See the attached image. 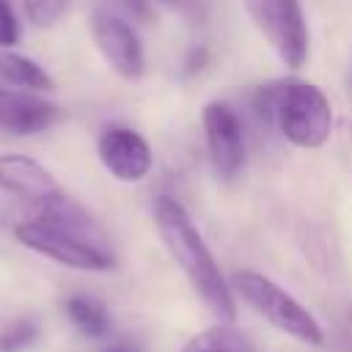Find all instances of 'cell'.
<instances>
[{"label":"cell","mask_w":352,"mask_h":352,"mask_svg":"<svg viewBox=\"0 0 352 352\" xmlns=\"http://www.w3.org/2000/svg\"><path fill=\"white\" fill-rule=\"evenodd\" d=\"M14 236L19 245H25L33 253H41L69 270L82 272H104L113 270L116 256L107 245H96L74 231H66L60 226H52L38 217H28L14 226Z\"/></svg>","instance_id":"277c9868"},{"label":"cell","mask_w":352,"mask_h":352,"mask_svg":"<svg viewBox=\"0 0 352 352\" xmlns=\"http://www.w3.org/2000/svg\"><path fill=\"white\" fill-rule=\"evenodd\" d=\"M231 289L275 330L292 336L300 344H311V346L324 344V330L316 322V316L267 275L256 270H239L231 278Z\"/></svg>","instance_id":"3957f363"},{"label":"cell","mask_w":352,"mask_h":352,"mask_svg":"<svg viewBox=\"0 0 352 352\" xmlns=\"http://www.w3.org/2000/svg\"><path fill=\"white\" fill-rule=\"evenodd\" d=\"M38 338V322L30 316H16L0 327V352H25Z\"/></svg>","instance_id":"5bb4252c"},{"label":"cell","mask_w":352,"mask_h":352,"mask_svg":"<svg viewBox=\"0 0 352 352\" xmlns=\"http://www.w3.org/2000/svg\"><path fill=\"white\" fill-rule=\"evenodd\" d=\"M0 190L30 204L60 192L52 173L28 154H0Z\"/></svg>","instance_id":"30bf717a"},{"label":"cell","mask_w":352,"mask_h":352,"mask_svg":"<svg viewBox=\"0 0 352 352\" xmlns=\"http://www.w3.org/2000/svg\"><path fill=\"white\" fill-rule=\"evenodd\" d=\"M19 19L11 0H0V50H14L19 44Z\"/></svg>","instance_id":"2e32d148"},{"label":"cell","mask_w":352,"mask_h":352,"mask_svg":"<svg viewBox=\"0 0 352 352\" xmlns=\"http://www.w3.org/2000/svg\"><path fill=\"white\" fill-rule=\"evenodd\" d=\"M102 352H143V346H140L138 341H132V338H121V341L104 346Z\"/></svg>","instance_id":"e0dca14e"},{"label":"cell","mask_w":352,"mask_h":352,"mask_svg":"<svg viewBox=\"0 0 352 352\" xmlns=\"http://www.w3.org/2000/svg\"><path fill=\"white\" fill-rule=\"evenodd\" d=\"M201 124L212 168L217 176L234 179L245 165V135L239 116L226 102H209L201 113Z\"/></svg>","instance_id":"ba28073f"},{"label":"cell","mask_w":352,"mask_h":352,"mask_svg":"<svg viewBox=\"0 0 352 352\" xmlns=\"http://www.w3.org/2000/svg\"><path fill=\"white\" fill-rule=\"evenodd\" d=\"M151 3H170V6H176V3H182V0H151Z\"/></svg>","instance_id":"ac0fdd59"},{"label":"cell","mask_w":352,"mask_h":352,"mask_svg":"<svg viewBox=\"0 0 352 352\" xmlns=\"http://www.w3.org/2000/svg\"><path fill=\"white\" fill-rule=\"evenodd\" d=\"M69 6H72V0H22L28 22L41 30L58 25L63 19V14L69 11Z\"/></svg>","instance_id":"9a60e30c"},{"label":"cell","mask_w":352,"mask_h":352,"mask_svg":"<svg viewBox=\"0 0 352 352\" xmlns=\"http://www.w3.org/2000/svg\"><path fill=\"white\" fill-rule=\"evenodd\" d=\"M0 77L11 88H22V91H33V94H47L55 88V80L47 74V69L41 63H36L33 58L14 52V50H0Z\"/></svg>","instance_id":"8fae6325"},{"label":"cell","mask_w":352,"mask_h":352,"mask_svg":"<svg viewBox=\"0 0 352 352\" xmlns=\"http://www.w3.org/2000/svg\"><path fill=\"white\" fill-rule=\"evenodd\" d=\"M182 352H256V346L231 322H217V324L195 333L182 346Z\"/></svg>","instance_id":"7c38bea8"},{"label":"cell","mask_w":352,"mask_h":352,"mask_svg":"<svg viewBox=\"0 0 352 352\" xmlns=\"http://www.w3.org/2000/svg\"><path fill=\"white\" fill-rule=\"evenodd\" d=\"M96 154L104 170L124 184L143 182L154 168V154H151L148 140L138 129L124 126V124H107L99 132Z\"/></svg>","instance_id":"8992f818"},{"label":"cell","mask_w":352,"mask_h":352,"mask_svg":"<svg viewBox=\"0 0 352 352\" xmlns=\"http://www.w3.org/2000/svg\"><path fill=\"white\" fill-rule=\"evenodd\" d=\"M63 311L72 319V324L88 338H104L110 333V314H107L104 302H99L96 297L72 294V297H66Z\"/></svg>","instance_id":"4fadbf2b"},{"label":"cell","mask_w":352,"mask_h":352,"mask_svg":"<svg viewBox=\"0 0 352 352\" xmlns=\"http://www.w3.org/2000/svg\"><path fill=\"white\" fill-rule=\"evenodd\" d=\"M60 118L55 102L22 88H0V132L8 135H41Z\"/></svg>","instance_id":"9c48e42d"},{"label":"cell","mask_w":352,"mask_h":352,"mask_svg":"<svg viewBox=\"0 0 352 352\" xmlns=\"http://www.w3.org/2000/svg\"><path fill=\"white\" fill-rule=\"evenodd\" d=\"M250 22L286 69H302L311 50V33L300 0H242Z\"/></svg>","instance_id":"5b68a950"},{"label":"cell","mask_w":352,"mask_h":352,"mask_svg":"<svg viewBox=\"0 0 352 352\" xmlns=\"http://www.w3.org/2000/svg\"><path fill=\"white\" fill-rule=\"evenodd\" d=\"M154 226H157L160 239L168 248L170 258L179 264V270L190 280L192 292L206 305V311L217 322H234L236 319L234 289L226 280L220 264L214 261L209 245L204 242L198 226L192 223V217L182 206V201H176L173 195H157L154 198Z\"/></svg>","instance_id":"6da1fadb"},{"label":"cell","mask_w":352,"mask_h":352,"mask_svg":"<svg viewBox=\"0 0 352 352\" xmlns=\"http://www.w3.org/2000/svg\"><path fill=\"white\" fill-rule=\"evenodd\" d=\"M253 110L297 148H322L333 135L330 99L319 85L305 80L261 85L253 94Z\"/></svg>","instance_id":"7a4b0ae2"},{"label":"cell","mask_w":352,"mask_h":352,"mask_svg":"<svg viewBox=\"0 0 352 352\" xmlns=\"http://www.w3.org/2000/svg\"><path fill=\"white\" fill-rule=\"evenodd\" d=\"M91 38L104 58V63L124 80H138L146 72V52L135 28L110 11H96L91 16Z\"/></svg>","instance_id":"52a82bcc"}]
</instances>
